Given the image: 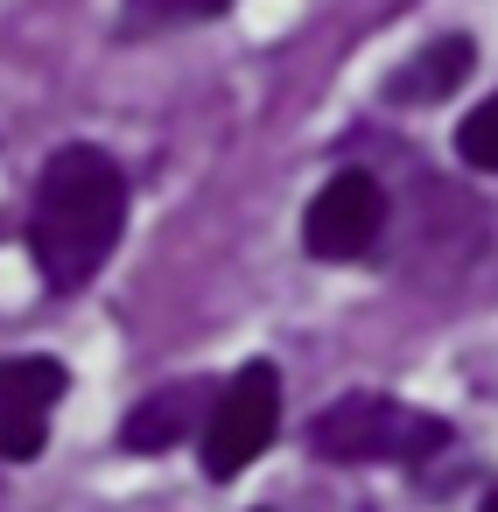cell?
<instances>
[{
	"label": "cell",
	"instance_id": "6da1fadb",
	"mask_svg": "<svg viewBox=\"0 0 498 512\" xmlns=\"http://www.w3.org/2000/svg\"><path fill=\"white\" fill-rule=\"evenodd\" d=\"M127 232V176L106 148H57L43 162V183H36V211H29V253H36V274L50 295H71L85 288L113 246Z\"/></svg>",
	"mask_w": 498,
	"mask_h": 512
},
{
	"label": "cell",
	"instance_id": "7a4b0ae2",
	"mask_svg": "<svg viewBox=\"0 0 498 512\" xmlns=\"http://www.w3.org/2000/svg\"><path fill=\"white\" fill-rule=\"evenodd\" d=\"M442 442H449V421L421 414L393 393H344L309 428V449L323 463H421Z\"/></svg>",
	"mask_w": 498,
	"mask_h": 512
},
{
	"label": "cell",
	"instance_id": "3957f363",
	"mask_svg": "<svg viewBox=\"0 0 498 512\" xmlns=\"http://www.w3.org/2000/svg\"><path fill=\"white\" fill-rule=\"evenodd\" d=\"M274 428H281V372L267 358H253V365H239L211 393V414H204V477L232 484L239 470H253V456H267Z\"/></svg>",
	"mask_w": 498,
	"mask_h": 512
},
{
	"label": "cell",
	"instance_id": "277c9868",
	"mask_svg": "<svg viewBox=\"0 0 498 512\" xmlns=\"http://www.w3.org/2000/svg\"><path fill=\"white\" fill-rule=\"evenodd\" d=\"M379 232H386V190L365 169H337L302 211V246L316 260H365Z\"/></svg>",
	"mask_w": 498,
	"mask_h": 512
},
{
	"label": "cell",
	"instance_id": "5b68a950",
	"mask_svg": "<svg viewBox=\"0 0 498 512\" xmlns=\"http://www.w3.org/2000/svg\"><path fill=\"white\" fill-rule=\"evenodd\" d=\"M64 386H71V372L57 358H0V456L8 463L43 456Z\"/></svg>",
	"mask_w": 498,
	"mask_h": 512
},
{
	"label": "cell",
	"instance_id": "8992f818",
	"mask_svg": "<svg viewBox=\"0 0 498 512\" xmlns=\"http://www.w3.org/2000/svg\"><path fill=\"white\" fill-rule=\"evenodd\" d=\"M204 414H211V386L204 379H183V386H162V393H148L127 421H120V442L127 449H176L190 428H204Z\"/></svg>",
	"mask_w": 498,
	"mask_h": 512
},
{
	"label": "cell",
	"instance_id": "52a82bcc",
	"mask_svg": "<svg viewBox=\"0 0 498 512\" xmlns=\"http://www.w3.org/2000/svg\"><path fill=\"white\" fill-rule=\"evenodd\" d=\"M470 36H442V43H428L414 64H400L393 78H386V99L393 106H435V99H449L463 78H470Z\"/></svg>",
	"mask_w": 498,
	"mask_h": 512
},
{
	"label": "cell",
	"instance_id": "ba28073f",
	"mask_svg": "<svg viewBox=\"0 0 498 512\" xmlns=\"http://www.w3.org/2000/svg\"><path fill=\"white\" fill-rule=\"evenodd\" d=\"M456 155H463L477 176H498V92L456 127Z\"/></svg>",
	"mask_w": 498,
	"mask_h": 512
},
{
	"label": "cell",
	"instance_id": "9c48e42d",
	"mask_svg": "<svg viewBox=\"0 0 498 512\" xmlns=\"http://www.w3.org/2000/svg\"><path fill=\"white\" fill-rule=\"evenodd\" d=\"M225 8H232V0H134L141 22H211Z\"/></svg>",
	"mask_w": 498,
	"mask_h": 512
},
{
	"label": "cell",
	"instance_id": "30bf717a",
	"mask_svg": "<svg viewBox=\"0 0 498 512\" xmlns=\"http://www.w3.org/2000/svg\"><path fill=\"white\" fill-rule=\"evenodd\" d=\"M484 512H498V491H491V498H484Z\"/></svg>",
	"mask_w": 498,
	"mask_h": 512
}]
</instances>
